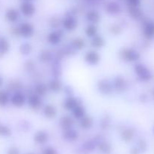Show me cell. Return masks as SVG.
Returning <instances> with one entry per match:
<instances>
[{
	"label": "cell",
	"instance_id": "cell-1",
	"mask_svg": "<svg viewBox=\"0 0 154 154\" xmlns=\"http://www.w3.org/2000/svg\"><path fill=\"white\" fill-rule=\"evenodd\" d=\"M21 14L26 18H31L35 13V6L31 2H23L20 5Z\"/></svg>",
	"mask_w": 154,
	"mask_h": 154
},
{
	"label": "cell",
	"instance_id": "cell-2",
	"mask_svg": "<svg viewBox=\"0 0 154 154\" xmlns=\"http://www.w3.org/2000/svg\"><path fill=\"white\" fill-rule=\"evenodd\" d=\"M135 71L139 79L142 81H149L152 78V75L150 70L142 64H138L135 66Z\"/></svg>",
	"mask_w": 154,
	"mask_h": 154
},
{
	"label": "cell",
	"instance_id": "cell-3",
	"mask_svg": "<svg viewBox=\"0 0 154 154\" xmlns=\"http://www.w3.org/2000/svg\"><path fill=\"white\" fill-rule=\"evenodd\" d=\"M18 33L23 37H29L34 33V27L28 22H24L17 28Z\"/></svg>",
	"mask_w": 154,
	"mask_h": 154
},
{
	"label": "cell",
	"instance_id": "cell-4",
	"mask_svg": "<svg viewBox=\"0 0 154 154\" xmlns=\"http://www.w3.org/2000/svg\"><path fill=\"white\" fill-rule=\"evenodd\" d=\"M122 57L126 61H135L138 60L140 57V54L138 51L134 49L126 48L122 51Z\"/></svg>",
	"mask_w": 154,
	"mask_h": 154
},
{
	"label": "cell",
	"instance_id": "cell-5",
	"mask_svg": "<svg viewBox=\"0 0 154 154\" xmlns=\"http://www.w3.org/2000/svg\"><path fill=\"white\" fill-rule=\"evenodd\" d=\"M84 60L87 63L91 65L97 64L100 60V55L96 51H90L86 53Z\"/></svg>",
	"mask_w": 154,
	"mask_h": 154
},
{
	"label": "cell",
	"instance_id": "cell-6",
	"mask_svg": "<svg viewBox=\"0 0 154 154\" xmlns=\"http://www.w3.org/2000/svg\"><path fill=\"white\" fill-rule=\"evenodd\" d=\"M11 102L14 106L17 107H20L24 105L26 102V97L21 92L17 91L11 97Z\"/></svg>",
	"mask_w": 154,
	"mask_h": 154
},
{
	"label": "cell",
	"instance_id": "cell-7",
	"mask_svg": "<svg viewBox=\"0 0 154 154\" xmlns=\"http://www.w3.org/2000/svg\"><path fill=\"white\" fill-rule=\"evenodd\" d=\"M63 25L67 30H73L78 26L77 20L73 16H66L63 21Z\"/></svg>",
	"mask_w": 154,
	"mask_h": 154
},
{
	"label": "cell",
	"instance_id": "cell-8",
	"mask_svg": "<svg viewBox=\"0 0 154 154\" xmlns=\"http://www.w3.org/2000/svg\"><path fill=\"white\" fill-rule=\"evenodd\" d=\"M28 104L29 107L33 110H38L42 107V99H41L40 96L38 95H32L29 98Z\"/></svg>",
	"mask_w": 154,
	"mask_h": 154
},
{
	"label": "cell",
	"instance_id": "cell-9",
	"mask_svg": "<svg viewBox=\"0 0 154 154\" xmlns=\"http://www.w3.org/2000/svg\"><path fill=\"white\" fill-rule=\"evenodd\" d=\"M5 19L10 23H14L19 18V11L15 8H9L5 12Z\"/></svg>",
	"mask_w": 154,
	"mask_h": 154
},
{
	"label": "cell",
	"instance_id": "cell-10",
	"mask_svg": "<svg viewBox=\"0 0 154 154\" xmlns=\"http://www.w3.org/2000/svg\"><path fill=\"white\" fill-rule=\"evenodd\" d=\"M144 34L146 38L149 39L154 38V22L153 21H149L144 25Z\"/></svg>",
	"mask_w": 154,
	"mask_h": 154
},
{
	"label": "cell",
	"instance_id": "cell-11",
	"mask_svg": "<svg viewBox=\"0 0 154 154\" xmlns=\"http://www.w3.org/2000/svg\"><path fill=\"white\" fill-rule=\"evenodd\" d=\"M86 18L90 24H94L99 22L100 20V15H99V12L96 11L91 10L87 12L86 14Z\"/></svg>",
	"mask_w": 154,
	"mask_h": 154
},
{
	"label": "cell",
	"instance_id": "cell-12",
	"mask_svg": "<svg viewBox=\"0 0 154 154\" xmlns=\"http://www.w3.org/2000/svg\"><path fill=\"white\" fill-rule=\"evenodd\" d=\"M48 135L45 131H38L34 135V141L38 144H43L48 141Z\"/></svg>",
	"mask_w": 154,
	"mask_h": 154
},
{
	"label": "cell",
	"instance_id": "cell-13",
	"mask_svg": "<svg viewBox=\"0 0 154 154\" xmlns=\"http://www.w3.org/2000/svg\"><path fill=\"white\" fill-rule=\"evenodd\" d=\"M62 38V33L58 31H54L52 32L49 34L48 39L49 42H51L53 45H56V44H58L59 42L61 41Z\"/></svg>",
	"mask_w": 154,
	"mask_h": 154
},
{
	"label": "cell",
	"instance_id": "cell-14",
	"mask_svg": "<svg viewBox=\"0 0 154 154\" xmlns=\"http://www.w3.org/2000/svg\"><path fill=\"white\" fill-rule=\"evenodd\" d=\"M44 114L47 118L52 119L57 116V110L52 105H48L44 108Z\"/></svg>",
	"mask_w": 154,
	"mask_h": 154
},
{
	"label": "cell",
	"instance_id": "cell-15",
	"mask_svg": "<svg viewBox=\"0 0 154 154\" xmlns=\"http://www.w3.org/2000/svg\"><path fill=\"white\" fill-rule=\"evenodd\" d=\"M72 110H73L74 116H75V117L76 118V119L81 120L82 118H84V116H85V109H84L82 106L80 105V104H78V105L76 107H75Z\"/></svg>",
	"mask_w": 154,
	"mask_h": 154
},
{
	"label": "cell",
	"instance_id": "cell-16",
	"mask_svg": "<svg viewBox=\"0 0 154 154\" xmlns=\"http://www.w3.org/2000/svg\"><path fill=\"white\" fill-rule=\"evenodd\" d=\"M78 105V101L75 98H69L65 101V108L69 110H72L75 107Z\"/></svg>",
	"mask_w": 154,
	"mask_h": 154
},
{
	"label": "cell",
	"instance_id": "cell-17",
	"mask_svg": "<svg viewBox=\"0 0 154 154\" xmlns=\"http://www.w3.org/2000/svg\"><path fill=\"white\" fill-rule=\"evenodd\" d=\"M106 10L108 11L109 13L111 14H116L120 12V7L117 3L114 2H111L108 4L106 7Z\"/></svg>",
	"mask_w": 154,
	"mask_h": 154
},
{
	"label": "cell",
	"instance_id": "cell-18",
	"mask_svg": "<svg viewBox=\"0 0 154 154\" xmlns=\"http://www.w3.org/2000/svg\"><path fill=\"white\" fill-rule=\"evenodd\" d=\"M9 102L8 94L4 90H0V107H5Z\"/></svg>",
	"mask_w": 154,
	"mask_h": 154
},
{
	"label": "cell",
	"instance_id": "cell-19",
	"mask_svg": "<svg viewBox=\"0 0 154 154\" xmlns=\"http://www.w3.org/2000/svg\"><path fill=\"white\" fill-rule=\"evenodd\" d=\"M9 44L7 39L5 38H0V54H4L8 51Z\"/></svg>",
	"mask_w": 154,
	"mask_h": 154
},
{
	"label": "cell",
	"instance_id": "cell-20",
	"mask_svg": "<svg viewBox=\"0 0 154 154\" xmlns=\"http://www.w3.org/2000/svg\"><path fill=\"white\" fill-rule=\"evenodd\" d=\"M93 119L88 116H84L81 119V126L84 129L90 128L93 125Z\"/></svg>",
	"mask_w": 154,
	"mask_h": 154
},
{
	"label": "cell",
	"instance_id": "cell-21",
	"mask_svg": "<svg viewBox=\"0 0 154 154\" xmlns=\"http://www.w3.org/2000/svg\"><path fill=\"white\" fill-rule=\"evenodd\" d=\"M85 33L88 37H94L97 33V28L94 24H90L86 28Z\"/></svg>",
	"mask_w": 154,
	"mask_h": 154
},
{
	"label": "cell",
	"instance_id": "cell-22",
	"mask_svg": "<svg viewBox=\"0 0 154 154\" xmlns=\"http://www.w3.org/2000/svg\"><path fill=\"white\" fill-rule=\"evenodd\" d=\"M64 138H66L67 140H69V141H73L78 138V134L75 131H72L69 128V129L66 130Z\"/></svg>",
	"mask_w": 154,
	"mask_h": 154
},
{
	"label": "cell",
	"instance_id": "cell-23",
	"mask_svg": "<svg viewBox=\"0 0 154 154\" xmlns=\"http://www.w3.org/2000/svg\"><path fill=\"white\" fill-rule=\"evenodd\" d=\"M60 124L62 125V126L64 127L65 129L67 130L69 129L70 127L72 125V124H73V120H72V118L69 117V116H65V117L62 118L61 119Z\"/></svg>",
	"mask_w": 154,
	"mask_h": 154
},
{
	"label": "cell",
	"instance_id": "cell-24",
	"mask_svg": "<svg viewBox=\"0 0 154 154\" xmlns=\"http://www.w3.org/2000/svg\"><path fill=\"white\" fill-rule=\"evenodd\" d=\"M129 14L132 18L135 19L140 18L142 15V12L138 8V7H132V6H130L129 8Z\"/></svg>",
	"mask_w": 154,
	"mask_h": 154
},
{
	"label": "cell",
	"instance_id": "cell-25",
	"mask_svg": "<svg viewBox=\"0 0 154 154\" xmlns=\"http://www.w3.org/2000/svg\"><path fill=\"white\" fill-rule=\"evenodd\" d=\"M11 130L8 126L0 124V136L2 137H8L11 134Z\"/></svg>",
	"mask_w": 154,
	"mask_h": 154
},
{
	"label": "cell",
	"instance_id": "cell-26",
	"mask_svg": "<svg viewBox=\"0 0 154 154\" xmlns=\"http://www.w3.org/2000/svg\"><path fill=\"white\" fill-rule=\"evenodd\" d=\"M94 37L95 38L92 41V44H93V46L96 47V48H101L102 46H103L104 43H105L103 39L99 36H94Z\"/></svg>",
	"mask_w": 154,
	"mask_h": 154
},
{
	"label": "cell",
	"instance_id": "cell-27",
	"mask_svg": "<svg viewBox=\"0 0 154 154\" xmlns=\"http://www.w3.org/2000/svg\"><path fill=\"white\" fill-rule=\"evenodd\" d=\"M99 149L103 153H109L111 151V146L108 143H102L99 145Z\"/></svg>",
	"mask_w": 154,
	"mask_h": 154
},
{
	"label": "cell",
	"instance_id": "cell-28",
	"mask_svg": "<svg viewBox=\"0 0 154 154\" xmlns=\"http://www.w3.org/2000/svg\"><path fill=\"white\" fill-rule=\"evenodd\" d=\"M133 135H134L133 131H132V130L129 129V130H126V131H123L122 137H123V140H126V141H129V140H131L132 139Z\"/></svg>",
	"mask_w": 154,
	"mask_h": 154
},
{
	"label": "cell",
	"instance_id": "cell-29",
	"mask_svg": "<svg viewBox=\"0 0 154 154\" xmlns=\"http://www.w3.org/2000/svg\"><path fill=\"white\" fill-rule=\"evenodd\" d=\"M36 91V95H39V96H43L47 91V87L45 85H38L36 86L35 88Z\"/></svg>",
	"mask_w": 154,
	"mask_h": 154
},
{
	"label": "cell",
	"instance_id": "cell-30",
	"mask_svg": "<svg viewBox=\"0 0 154 154\" xmlns=\"http://www.w3.org/2000/svg\"><path fill=\"white\" fill-rule=\"evenodd\" d=\"M50 88L51 90L54 91H60L61 88V83L57 80H54L50 83Z\"/></svg>",
	"mask_w": 154,
	"mask_h": 154
},
{
	"label": "cell",
	"instance_id": "cell-31",
	"mask_svg": "<svg viewBox=\"0 0 154 154\" xmlns=\"http://www.w3.org/2000/svg\"><path fill=\"white\" fill-rule=\"evenodd\" d=\"M42 154H57V151L54 147L48 146L44 149V150L42 151Z\"/></svg>",
	"mask_w": 154,
	"mask_h": 154
},
{
	"label": "cell",
	"instance_id": "cell-32",
	"mask_svg": "<svg viewBox=\"0 0 154 154\" xmlns=\"http://www.w3.org/2000/svg\"><path fill=\"white\" fill-rule=\"evenodd\" d=\"M129 5L132 7H138L141 4V0H127Z\"/></svg>",
	"mask_w": 154,
	"mask_h": 154
},
{
	"label": "cell",
	"instance_id": "cell-33",
	"mask_svg": "<svg viewBox=\"0 0 154 154\" xmlns=\"http://www.w3.org/2000/svg\"><path fill=\"white\" fill-rule=\"evenodd\" d=\"M146 147H147V145H146V143L143 140H140L139 142V150L144 151L146 149Z\"/></svg>",
	"mask_w": 154,
	"mask_h": 154
},
{
	"label": "cell",
	"instance_id": "cell-34",
	"mask_svg": "<svg viewBox=\"0 0 154 154\" xmlns=\"http://www.w3.org/2000/svg\"><path fill=\"white\" fill-rule=\"evenodd\" d=\"M8 154H19V150L15 147H11L8 151Z\"/></svg>",
	"mask_w": 154,
	"mask_h": 154
},
{
	"label": "cell",
	"instance_id": "cell-35",
	"mask_svg": "<svg viewBox=\"0 0 154 154\" xmlns=\"http://www.w3.org/2000/svg\"><path fill=\"white\" fill-rule=\"evenodd\" d=\"M131 154H138L139 153V149H137V148H133V149H131Z\"/></svg>",
	"mask_w": 154,
	"mask_h": 154
},
{
	"label": "cell",
	"instance_id": "cell-36",
	"mask_svg": "<svg viewBox=\"0 0 154 154\" xmlns=\"http://www.w3.org/2000/svg\"><path fill=\"white\" fill-rule=\"evenodd\" d=\"M23 2H31L32 0H22Z\"/></svg>",
	"mask_w": 154,
	"mask_h": 154
},
{
	"label": "cell",
	"instance_id": "cell-37",
	"mask_svg": "<svg viewBox=\"0 0 154 154\" xmlns=\"http://www.w3.org/2000/svg\"><path fill=\"white\" fill-rule=\"evenodd\" d=\"M2 80L1 77H0V85H2Z\"/></svg>",
	"mask_w": 154,
	"mask_h": 154
},
{
	"label": "cell",
	"instance_id": "cell-38",
	"mask_svg": "<svg viewBox=\"0 0 154 154\" xmlns=\"http://www.w3.org/2000/svg\"><path fill=\"white\" fill-rule=\"evenodd\" d=\"M153 95H154V91H153Z\"/></svg>",
	"mask_w": 154,
	"mask_h": 154
},
{
	"label": "cell",
	"instance_id": "cell-39",
	"mask_svg": "<svg viewBox=\"0 0 154 154\" xmlns=\"http://www.w3.org/2000/svg\"><path fill=\"white\" fill-rule=\"evenodd\" d=\"M29 154H32V153H29Z\"/></svg>",
	"mask_w": 154,
	"mask_h": 154
}]
</instances>
